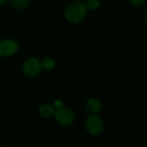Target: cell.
Instances as JSON below:
<instances>
[{
  "mask_svg": "<svg viewBox=\"0 0 147 147\" xmlns=\"http://www.w3.org/2000/svg\"><path fill=\"white\" fill-rule=\"evenodd\" d=\"M30 0H10L12 6L16 9H23L29 4Z\"/></svg>",
  "mask_w": 147,
  "mask_h": 147,
  "instance_id": "9",
  "label": "cell"
},
{
  "mask_svg": "<svg viewBox=\"0 0 147 147\" xmlns=\"http://www.w3.org/2000/svg\"><path fill=\"white\" fill-rule=\"evenodd\" d=\"M19 49L17 41L13 39H3L0 40V57H11Z\"/></svg>",
  "mask_w": 147,
  "mask_h": 147,
  "instance_id": "5",
  "label": "cell"
},
{
  "mask_svg": "<svg viewBox=\"0 0 147 147\" xmlns=\"http://www.w3.org/2000/svg\"><path fill=\"white\" fill-rule=\"evenodd\" d=\"M84 127L89 134L92 136H98L103 131L104 122L100 116L96 115H90L86 118Z\"/></svg>",
  "mask_w": 147,
  "mask_h": 147,
  "instance_id": "2",
  "label": "cell"
},
{
  "mask_svg": "<svg viewBox=\"0 0 147 147\" xmlns=\"http://www.w3.org/2000/svg\"><path fill=\"white\" fill-rule=\"evenodd\" d=\"M40 60L35 57H29L26 59L22 64V72L28 78H34L41 71Z\"/></svg>",
  "mask_w": 147,
  "mask_h": 147,
  "instance_id": "3",
  "label": "cell"
},
{
  "mask_svg": "<svg viewBox=\"0 0 147 147\" xmlns=\"http://www.w3.org/2000/svg\"><path fill=\"white\" fill-rule=\"evenodd\" d=\"M7 2H8V0H0V5L4 4V3H7Z\"/></svg>",
  "mask_w": 147,
  "mask_h": 147,
  "instance_id": "13",
  "label": "cell"
},
{
  "mask_svg": "<svg viewBox=\"0 0 147 147\" xmlns=\"http://www.w3.org/2000/svg\"><path fill=\"white\" fill-rule=\"evenodd\" d=\"M56 121L63 127L71 126L75 121V115L73 112L67 108H62L59 110H56L54 113Z\"/></svg>",
  "mask_w": 147,
  "mask_h": 147,
  "instance_id": "4",
  "label": "cell"
},
{
  "mask_svg": "<svg viewBox=\"0 0 147 147\" xmlns=\"http://www.w3.org/2000/svg\"><path fill=\"white\" fill-rule=\"evenodd\" d=\"M82 1H86V0H82Z\"/></svg>",
  "mask_w": 147,
  "mask_h": 147,
  "instance_id": "14",
  "label": "cell"
},
{
  "mask_svg": "<svg viewBox=\"0 0 147 147\" xmlns=\"http://www.w3.org/2000/svg\"><path fill=\"white\" fill-rule=\"evenodd\" d=\"M53 105V107H54L55 110H59V109H60L64 108V103H63V102H62V101H60V100H56Z\"/></svg>",
  "mask_w": 147,
  "mask_h": 147,
  "instance_id": "12",
  "label": "cell"
},
{
  "mask_svg": "<svg viewBox=\"0 0 147 147\" xmlns=\"http://www.w3.org/2000/svg\"><path fill=\"white\" fill-rule=\"evenodd\" d=\"M86 110L91 115H96L102 109V103L96 98H90L85 103Z\"/></svg>",
  "mask_w": 147,
  "mask_h": 147,
  "instance_id": "6",
  "label": "cell"
},
{
  "mask_svg": "<svg viewBox=\"0 0 147 147\" xmlns=\"http://www.w3.org/2000/svg\"><path fill=\"white\" fill-rule=\"evenodd\" d=\"M87 8L84 2L74 1L69 3L65 9V18L67 22L77 24L81 22L86 16Z\"/></svg>",
  "mask_w": 147,
  "mask_h": 147,
  "instance_id": "1",
  "label": "cell"
},
{
  "mask_svg": "<svg viewBox=\"0 0 147 147\" xmlns=\"http://www.w3.org/2000/svg\"><path fill=\"white\" fill-rule=\"evenodd\" d=\"M146 0H129V3L134 7H140L146 3Z\"/></svg>",
  "mask_w": 147,
  "mask_h": 147,
  "instance_id": "11",
  "label": "cell"
},
{
  "mask_svg": "<svg viewBox=\"0 0 147 147\" xmlns=\"http://www.w3.org/2000/svg\"><path fill=\"white\" fill-rule=\"evenodd\" d=\"M86 5L87 9L90 10H96L100 8L101 3L100 0H86V3H84Z\"/></svg>",
  "mask_w": 147,
  "mask_h": 147,
  "instance_id": "10",
  "label": "cell"
},
{
  "mask_svg": "<svg viewBox=\"0 0 147 147\" xmlns=\"http://www.w3.org/2000/svg\"><path fill=\"white\" fill-rule=\"evenodd\" d=\"M40 63H41L42 69H44L46 71H51L55 67V61L53 59H52L50 57L44 58V59L42 61H40Z\"/></svg>",
  "mask_w": 147,
  "mask_h": 147,
  "instance_id": "8",
  "label": "cell"
},
{
  "mask_svg": "<svg viewBox=\"0 0 147 147\" xmlns=\"http://www.w3.org/2000/svg\"><path fill=\"white\" fill-rule=\"evenodd\" d=\"M55 109L53 107V104L50 103H43L40 106L39 109H38V113L39 115L45 119H48L50 117H52L53 115H54L55 113Z\"/></svg>",
  "mask_w": 147,
  "mask_h": 147,
  "instance_id": "7",
  "label": "cell"
}]
</instances>
